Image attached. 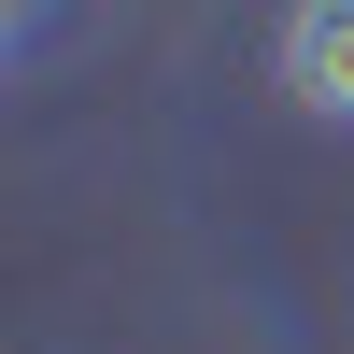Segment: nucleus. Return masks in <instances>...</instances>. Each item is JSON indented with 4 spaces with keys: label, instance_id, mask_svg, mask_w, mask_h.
Returning a JSON list of instances; mask_svg holds the SVG:
<instances>
[{
    "label": "nucleus",
    "instance_id": "1",
    "mask_svg": "<svg viewBox=\"0 0 354 354\" xmlns=\"http://www.w3.org/2000/svg\"><path fill=\"white\" fill-rule=\"evenodd\" d=\"M283 100L354 128V0H298L283 15Z\"/></svg>",
    "mask_w": 354,
    "mask_h": 354
}]
</instances>
